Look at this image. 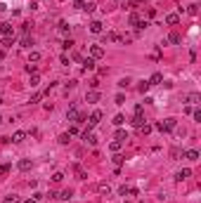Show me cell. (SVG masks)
I'll list each match as a JSON object with an SVG mask.
<instances>
[{
	"label": "cell",
	"instance_id": "43",
	"mask_svg": "<svg viewBox=\"0 0 201 203\" xmlns=\"http://www.w3.org/2000/svg\"><path fill=\"white\" fill-rule=\"evenodd\" d=\"M26 203H38V201H36V198H31V201H26Z\"/></svg>",
	"mask_w": 201,
	"mask_h": 203
},
{
	"label": "cell",
	"instance_id": "33",
	"mask_svg": "<svg viewBox=\"0 0 201 203\" xmlns=\"http://www.w3.org/2000/svg\"><path fill=\"white\" fill-rule=\"evenodd\" d=\"M59 31H62V33H69V24H66V21H59Z\"/></svg>",
	"mask_w": 201,
	"mask_h": 203
},
{
	"label": "cell",
	"instance_id": "36",
	"mask_svg": "<svg viewBox=\"0 0 201 203\" xmlns=\"http://www.w3.org/2000/svg\"><path fill=\"white\" fill-rule=\"evenodd\" d=\"M130 85V78H121L119 80V88H128Z\"/></svg>",
	"mask_w": 201,
	"mask_h": 203
},
{
	"label": "cell",
	"instance_id": "30",
	"mask_svg": "<svg viewBox=\"0 0 201 203\" xmlns=\"http://www.w3.org/2000/svg\"><path fill=\"white\" fill-rule=\"evenodd\" d=\"M123 123H126V118H123V116H114V125H123Z\"/></svg>",
	"mask_w": 201,
	"mask_h": 203
},
{
	"label": "cell",
	"instance_id": "11",
	"mask_svg": "<svg viewBox=\"0 0 201 203\" xmlns=\"http://www.w3.org/2000/svg\"><path fill=\"white\" fill-rule=\"evenodd\" d=\"M189 175H192V170H189V168H182L177 175H175V179H177V182H182V179H187Z\"/></svg>",
	"mask_w": 201,
	"mask_h": 203
},
{
	"label": "cell",
	"instance_id": "13",
	"mask_svg": "<svg viewBox=\"0 0 201 203\" xmlns=\"http://www.w3.org/2000/svg\"><path fill=\"white\" fill-rule=\"evenodd\" d=\"M121 196H137V189H133V187H121Z\"/></svg>",
	"mask_w": 201,
	"mask_h": 203
},
{
	"label": "cell",
	"instance_id": "23",
	"mask_svg": "<svg viewBox=\"0 0 201 203\" xmlns=\"http://www.w3.org/2000/svg\"><path fill=\"white\" fill-rule=\"evenodd\" d=\"M2 203H21V198H19V196H5Z\"/></svg>",
	"mask_w": 201,
	"mask_h": 203
},
{
	"label": "cell",
	"instance_id": "27",
	"mask_svg": "<svg viewBox=\"0 0 201 203\" xmlns=\"http://www.w3.org/2000/svg\"><path fill=\"white\" fill-rule=\"evenodd\" d=\"M73 172H76V177H78V179H85V172H83V168H78V165H76V168H73Z\"/></svg>",
	"mask_w": 201,
	"mask_h": 203
},
{
	"label": "cell",
	"instance_id": "22",
	"mask_svg": "<svg viewBox=\"0 0 201 203\" xmlns=\"http://www.w3.org/2000/svg\"><path fill=\"white\" fill-rule=\"evenodd\" d=\"M71 189H66V191H62V194H57V198H64V201H69V198H71Z\"/></svg>",
	"mask_w": 201,
	"mask_h": 203
},
{
	"label": "cell",
	"instance_id": "40",
	"mask_svg": "<svg viewBox=\"0 0 201 203\" xmlns=\"http://www.w3.org/2000/svg\"><path fill=\"white\" fill-rule=\"evenodd\" d=\"M147 90H149V83H147V80H142V85H140V92H147Z\"/></svg>",
	"mask_w": 201,
	"mask_h": 203
},
{
	"label": "cell",
	"instance_id": "38",
	"mask_svg": "<svg viewBox=\"0 0 201 203\" xmlns=\"http://www.w3.org/2000/svg\"><path fill=\"white\" fill-rule=\"evenodd\" d=\"M121 144H123V142H111V151H119Z\"/></svg>",
	"mask_w": 201,
	"mask_h": 203
},
{
	"label": "cell",
	"instance_id": "29",
	"mask_svg": "<svg viewBox=\"0 0 201 203\" xmlns=\"http://www.w3.org/2000/svg\"><path fill=\"white\" fill-rule=\"evenodd\" d=\"M69 140H71V135H59V144H69Z\"/></svg>",
	"mask_w": 201,
	"mask_h": 203
},
{
	"label": "cell",
	"instance_id": "17",
	"mask_svg": "<svg viewBox=\"0 0 201 203\" xmlns=\"http://www.w3.org/2000/svg\"><path fill=\"white\" fill-rule=\"evenodd\" d=\"M177 21H180V17H177V14H168V17H166V24H170V26H175Z\"/></svg>",
	"mask_w": 201,
	"mask_h": 203
},
{
	"label": "cell",
	"instance_id": "2",
	"mask_svg": "<svg viewBox=\"0 0 201 203\" xmlns=\"http://www.w3.org/2000/svg\"><path fill=\"white\" fill-rule=\"evenodd\" d=\"M73 7H76V9H83V12H92V9H95V2H90V0H78Z\"/></svg>",
	"mask_w": 201,
	"mask_h": 203
},
{
	"label": "cell",
	"instance_id": "28",
	"mask_svg": "<svg viewBox=\"0 0 201 203\" xmlns=\"http://www.w3.org/2000/svg\"><path fill=\"white\" fill-rule=\"evenodd\" d=\"M2 47H12V38L9 35H2Z\"/></svg>",
	"mask_w": 201,
	"mask_h": 203
},
{
	"label": "cell",
	"instance_id": "20",
	"mask_svg": "<svg viewBox=\"0 0 201 203\" xmlns=\"http://www.w3.org/2000/svg\"><path fill=\"white\" fill-rule=\"evenodd\" d=\"M128 140V132L126 130H116V142H126Z\"/></svg>",
	"mask_w": 201,
	"mask_h": 203
},
{
	"label": "cell",
	"instance_id": "5",
	"mask_svg": "<svg viewBox=\"0 0 201 203\" xmlns=\"http://www.w3.org/2000/svg\"><path fill=\"white\" fill-rule=\"evenodd\" d=\"M90 57L92 59H102L104 57V47L102 45H90Z\"/></svg>",
	"mask_w": 201,
	"mask_h": 203
},
{
	"label": "cell",
	"instance_id": "8",
	"mask_svg": "<svg viewBox=\"0 0 201 203\" xmlns=\"http://www.w3.org/2000/svg\"><path fill=\"white\" fill-rule=\"evenodd\" d=\"M17 168L21 170V172H26V170H31V168H33V163H31V158H21V161L17 163Z\"/></svg>",
	"mask_w": 201,
	"mask_h": 203
},
{
	"label": "cell",
	"instance_id": "4",
	"mask_svg": "<svg viewBox=\"0 0 201 203\" xmlns=\"http://www.w3.org/2000/svg\"><path fill=\"white\" fill-rule=\"evenodd\" d=\"M100 121H102V114H100V111H92V114H90V118L85 121V123H88V130H92V128H95V125L100 123Z\"/></svg>",
	"mask_w": 201,
	"mask_h": 203
},
{
	"label": "cell",
	"instance_id": "21",
	"mask_svg": "<svg viewBox=\"0 0 201 203\" xmlns=\"http://www.w3.org/2000/svg\"><path fill=\"white\" fill-rule=\"evenodd\" d=\"M168 43H175V45H177V43H182L180 33H170V35H168Z\"/></svg>",
	"mask_w": 201,
	"mask_h": 203
},
{
	"label": "cell",
	"instance_id": "25",
	"mask_svg": "<svg viewBox=\"0 0 201 203\" xmlns=\"http://www.w3.org/2000/svg\"><path fill=\"white\" fill-rule=\"evenodd\" d=\"M9 172V163H2V165H0V177H5Z\"/></svg>",
	"mask_w": 201,
	"mask_h": 203
},
{
	"label": "cell",
	"instance_id": "14",
	"mask_svg": "<svg viewBox=\"0 0 201 203\" xmlns=\"http://www.w3.org/2000/svg\"><path fill=\"white\" fill-rule=\"evenodd\" d=\"M161 80H163V76H161V73H154L147 83H149V85H161Z\"/></svg>",
	"mask_w": 201,
	"mask_h": 203
},
{
	"label": "cell",
	"instance_id": "41",
	"mask_svg": "<svg viewBox=\"0 0 201 203\" xmlns=\"http://www.w3.org/2000/svg\"><path fill=\"white\" fill-rule=\"evenodd\" d=\"M194 121H196V123H201V109H196V111H194Z\"/></svg>",
	"mask_w": 201,
	"mask_h": 203
},
{
	"label": "cell",
	"instance_id": "19",
	"mask_svg": "<svg viewBox=\"0 0 201 203\" xmlns=\"http://www.w3.org/2000/svg\"><path fill=\"white\" fill-rule=\"evenodd\" d=\"M133 125H135V128L144 125V118H142V114H135V118H133Z\"/></svg>",
	"mask_w": 201,
	"mask_h": 203
},
{
	"label": "cell",
	"instance_id": "35",
	"mask_svg": "<svg viewBox=\"0 0 201 203\" xmlns=\"http://www.w3.org/2000/svg\"><path fill=\"white\" fill-rule=\"evenodd\" d=\"M187 12H189V14H192V17H194V14L199 12V5H189V7H187Z\"/></svg>",
	"mask_w": 201,
	"mask_h": 203
},
{
	"label": "cell",
	"instance_id": "26",
	"mask_svg": "<svg viewBox=\"0 0 201 203\" xmlns=\"http://www.w3.org/2000/svg\"><path fill=\"white\" fill-rule=\"evenodd\" d=\"M128 24H130V26H137V24H140V17H137V14H130Z\"/></svg>",
	"mask_w": 201,
	"mask_h": 203
},
{
	"label": "cell",
	"instance_id": "10",
	"mask_svg": "<svg viewBox=\"0 0 201 203\" xmlns=\"http://www.w3.org/2000/svg\"><path fill=\"white\" fill-rule=\"evenodd\" d=\"M24 140H26V132H24V130H17V132L12 135V142H14V144H21Z\"/></svg>",
	"mask_w": 201,
	"mask_h": 203
},
{
	"label": "cell",
	"instance_id": "42",
	"mask_svg": "<svg viewBox=\"0 0 201 203\" xmlns=\"http://www.w3.org/2000/svg\"><path fill=\"white\" fill-rule=\"evenodd\" d=\"M71 45H73V40H71V38H69V40H64V43H62V47H64V50H69Z\"/></svg>",
	"mask_w": 201,
	"mask_h": 203
},
{
	"label": "cell",
	"instance_id": "37",
	"mask_svg": "<svg viewBox=\"0 0 201 203\" xmlns=\"http://www.w3.org/2000/svg\"><path fill=\"white\" fill-rule=\"evenodd\" d=\"M100 191L102 194H111V187L109 184H100Z\"/></svg>",
	"mask_w": 201,
	"mask_h": 203
},
{
	"label": "cell",
	"instance_id": "6",
	"mask_svg": "<svg viewBox=\"0 0 201 203\" xmlns=\"http://www.w3.org/2000/svg\"><path fill=\"white\" fill-rule=\"evenodd\" d=\"M0 33H2V35H9V38H12V35H14V26H12L9 21H5V24H0Z\"/></svg>",
	"mask_w": 201,
	"mask_h": 203
},
{
	"label": "cell",
	"instance_id": "34",
	"mask_svg": "<svg viewBox=\"0 0 201 203\" xmlns=\"http://www.w3.org/2000/svg\"><path fill=\"white\" fill-rule=\"evenodd\" d=\"M38 83H40V78H38V73H33V76H31V88H36Z\"/></svg>",
	"mask_w": 201,
	"mask_h": 203
},
{
	"label": "cell",
	"instance_id": "15",
	"mask_svg": "<svg viewBox=\"0 0 201 203\" xmlns=\"http://www.w3.org/2000/svg\"><path fill=\"white\" fill-rule=\"evenodd\" d=\"M83 69H85V71H92V69H95V59H92V57L83 59Z\"/></svg>",
	"mask_w": 201,
	"mask_h": 203
},
{
	"label": "cell",
	"instance_id": "31",
	"mask_svg": "<svg viewBox=\"0 0 201 203\" xmlns=\"http://www.w3.org/2000/svg\"><path fill=\"white\" fill-rule=\"evenodd\" d=\"M21 45H24V47H31V45H33V40H31L28 35H24V38H21Z\"/></svg>",
	"mask_w": 201,
	"mask_h": 203
},
{
	"label": "cell",
	"instance_id": "7",
	"mask_svg": "<svg viewBox=\"0 0 201 203\" xmlns=\"http://www.w3.org/2000/svg\"><path fill=\"white\" fill-rule=\"evenodd\" d=\"M85 102H88V104H97V102H100V92H97V90H90V92L85 95Z\"/></svg>",
	"mask_w": 201,
	"mask_h": 203
},
{
	"label": "cell",
	"instance_id": "1",
	"mask_svg": "<svg viewBox=\"0 0 201 203\" xmlns=\"http://www.w3.org/2000/svg\"><path fill=\"white\" fill-rule=\"evenodd\" d=\"M175 125H177L175 118H166L163 123H156V130L159 132H168V130H175Z\"/></svg>",
	"mask_w": 201,
	"mask_h": 203
},
{
	"label": "cell",
	"instance_id": "32",
	"mask_svg": "<svg viewBox=\"0 0 201 203\" xmlns=\"http://www.w3.org/2000/svg\"><path fill=\"white\" fill-rule=\"evenodd\" d=\"M140 132H142V135H147V132H152V125H140Z\"/></svg>",
	"mask_w": 201,
	"mask_h": 203
},
{
	"label": "cell",
	"instance_id": "3",
	"mask_svg": "<svg viewBox=\"0 0 201 203\" xmlns=\"http://www.w3.org/2000/svg\"><path fill=\"white\" fill-rule=\"evenodd\" d=\"M83 142L88 144V147H97V137H95V132H90V130H85V132L81 135Z\"/></svg>",
	"mask_w": 201,
	"mask_h": 203
},
{
	"label": "cell",
	"instance_id": "44",
	"mask_svg": "<svg viewBox=\"0 0 201 203\" xmlns=\"http://www.w3.org/2000/svg\"><path fill=\"white\" fill-rule=\"evenodd\" d=\"M0 123H2V118H0Z\"/></svg>",
	"mask_w": 201,
	"mask_h": 203
},
{
	"label": "cell",
	"instance_id": "16",
	"mask_svg": "<svg viewBox=\"0 0 201 203\" xmlns=\"http://www.w3.org/2000/svg\"><path fill=\"white\" fill-rule=\"evenodd\" d=\"M90 31H92V33H102V31H104V26H102L100 21H92V24H90Z\"/></svg>",
	"mask_w": 201,
	"mask_h": 203
},
{
	"label": "cell",
	"instance_id": "12",
	"mask_svg": "<svg viewBox=\"0 0 201 203\" xmlns=\"http://www.w3.org/2000/svg\"><path fill=\"white\" fill-rule=\"evenodd\" d=\"M185 99H187L189 104H199V102H201V95H199V92H189Z\"/></svg>",
	"mask_w": 201,
	"mask_h": 203
},
{
	"label": "cell",
	"instance_id": "24",
	"mask_svg": "<svg viewBox=\"0 0 201 203\" xmlns=\"http://www.w3.org/2000/svg\"><path fill=\"white\" fill-rule=\"evenodd\" d=\"M62 179H64V172H55V175H52V182H55V184H59Z\"/></svg>",
	"mask_w": 201,
	"mask_h": 203
},
{
	"label": "cell",
	"instance_id": "18",
	"mask_svg": "<svg viewBox=\"0 0 201 203\" xmlns=\"http://www.w3.org/2000/svg\"><path fill=\"white\" fill-rule=\"evenodd\" d=\"M40 62V52H31L28 54V64H38Z\"/></svg>",
	"mask_w": 201,
	"mask_h": 203
},
{
	"label": "cell",
	"instance_id": "39",
	"mask_svg": "<svg viewBox=\"0 0 201 203\" xmlns=\"http://www.w3.org/2000/svg\"><path fill=\"white\" fill-rule=\"evenodd\" d=\"M114 102H116V104H126V97H123V95H116V99H114Z\"/></svg>",
	"mask_w": 201,
	"mask_h": 203
},
{
	"label": "cell",
	"instance_id": "9",
	"mask_svg": "<svg viewBox=\"0 0 201 203\" xmlns=\"http://www.w3.org/2000/svg\"><path fill=\"white\" fill-rule=\"evenodd\" d=\"M182 156H185L187 161H199V151H196V149H187Z\"/></svg>",
	"mask_w": 201,
	"mask_h": 203
}]
</instances>
